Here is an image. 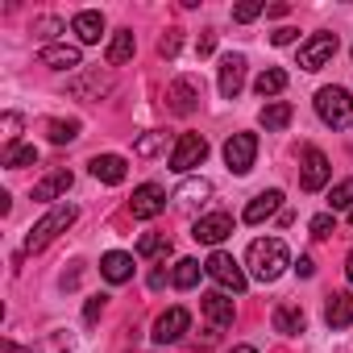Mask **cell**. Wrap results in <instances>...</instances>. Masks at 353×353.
I'll return each instance as SVG.
<instances>
[{"instance_id": "cell-1", "label": "cell", "mask_w": 353, "mask_h": 353, "mask_svg": "<svg viewBox=\"0 0 353 353\" xmlns=\"http://www.w3.org/2000/svg\"><path fill=\"white\" fill-rule=\"evenodd\" d=\"M245 266H250V274L258 279V283H274L287 266H295L291 262V254H287V245L279 241V237H258L254 245H250V254H245Z\"/></svg>"}, {"instance_id": "cell-2", "label": "cell", "mask_w": 353, "mask_h": 353, "mask_svg": "<svg viewBox=\"0 0 353 353\" xmlns=\"http://www.w3.org/2000/svg\"><path fill=\"white\" fill-rule=\"evenodd\" d=\"M75 216H79V208L75 204H59V208H50L34 229H30V237H26V250L30 254H38V250H46L59 233H67L71 225H75Z\"/></svg>"}, {"instance_id": "cell-3", "label": "cell", "mask_w": 353, "mask_h": 353, "mask_svg": "<svg viewBox=\"0 0 353 353\" xmlns=\"http://www.w3.org/2000/svg\"><path fill=\"white\" fill-rule=\"evenodd\" d=\"M316 112H320L324 125L349 129L353 125V92H345V88H320L316 92Z\"/></svg>"}, {"instance_id": "cell-4", "label": "cell", "mask_w": 353, "mask_h": 353, "mask_svg": "<svg viewBox=\"0 0 353 353\" xmlns=\"http://www.w3.org/2000/svg\"><path fill=\"white\" fill-rule=\"evenodd\" d=\"M204 270H208V274L229 291V295H241V291H245V283H250V279H245V270H241V262H237L233 254H225V250H216V254L204 262Z\"/></svg>"}, {"instance_id": "cell-5", "label": "cell", "mask_w": 353, "mask_h": 353, "mask_svg": "<svg viewBox=\"0 0 353 353\" xmlns=\"http://www.w3.org/2000/svg\"><path fill=\"white\" fill-rule=\"evenodd\" d=\"M204 158H208V141H204V133H183L179 141H174V150H170V170L188 174V170H196Z\"/></svg>"}, {"instance_id": "cell-6", "label": "cell", "mask_w": 353, "mask_h": 353, "mask_svg": "<svg viewBox=\"0 0 353 353\" xmlns=\"http://www.w3.org/2000/svg\"><path fill=\"white\" fill-rule=\"evenodd\" d=\"M332 54H336V34H312L299 46V67L303 71H320V67L332 63Z\"/></svg>"}, {"instance_id": "cell-7", "label": "cell", "mask_w": 353, "mask_h": 353, "mask_svg": "<svg viewBox=\"0 0 353 353\" xmlns=\"http://www.w3.org/2000/svg\"><path fill=\"white\" fill-rule=\"evenodd\" d=\"M254 158H258V137L254 133H233L225 141V162H229L233 174H245L254 166Z\"/></svg>"}, {"instance_id": "cell-8", "label": "cell", "mask_w": 353, "mask_h": 353, "mask_svg": "<svg viewBox=\"0 0 353 353\" xmlns=\"http://www.w3.org/2000/svg\"><path fill=\"white\" fill-rule=\"evenodd\" d=\"M200 79H174L170 83V92H166V104H170V112L174 117H192L196 108H200Z\"/></svg>"}, {"instance_id": "cell-9", "label": "cell", "mask_w": 353, "mask_h": 353, "mask_svg": "<svg viewBox=\"0 0 353 353\" xmlns=\"http://www.w3.org/2000/svg\"><path fill=\"white\" fill-rule=\"evenodd\" d=\"M229 233H233V216H229V212H208V216H200V221L192 225V237H196L200 245H221Z\"/></svg>"}, {"instance_id": "cell-10", "label": "cell", "mask_w": 353, "mask_h": 353, "mask_svg": "<svg viewBox=\"0 0 353 353\" xmlns=\"http://www.w3.org/2000/svg\"><path fill=\"white\" fill-rule=\"evenodd\" d=\"M162 208H166V192H162L158 183H141V188L133 192V200H129V212H133L137 221H154Z\"/></svg>"}, {"instance_id": "cell-11", "label": "cell", "mask_w": 353, "mask_h": 353, "mask_svg": "<svg viewBox=\"0 0 353 353\" xmlns=\"http://www.w3.org/2000/svg\"><path fill=\"white\" fill-rule=\"evenodd\" d=\"M188 328H192V312H188V307H166V312L154 320V341H162V345H166V341H179Z\"/></svg>"}, {"instance_id": "cell-12", "label": "cell", "mask_w": 353, "mask_h": 353, "mask_svg": "<svg viewBox=\"0 0 353 353\" xmlns=\"http://www.w3.org/2000/svg\"><path fill=\"white\" fill-rule=\"evenodd\" d=\"M200 312H204V320H208L212 328H229L233 316H237L229 291H208V295H200Z\"/></svg>"}, {"instance_id": "cell-13", "label": "cell", "mask_w": 353, "mask_h": 353, "mask_svg": "<svg viewBox=\"0 0 353 353\" xmlns=\"http://www.w3.org/2000/svg\"><path fill=\"white\" fill-rule=\"evenodd\" d=\"M328 174H332V166H328V158L320 154V150H303V174H299V183H303V192H320L324 183H328Z\"/></svg>"}, {"instance_id": "cell-14", "label": "cell", "mask_w": 353, "mask_h": 353, "mask_svg": "<svg viewBox=\"0 0 353 353\" xmlns=\"http://www.w3.org/2000/svg\"><path fill=\"white\" fill-rule=\"evenodd\" d=\"M279 208H283V192H279V188H270V192H262V196H254V200L245 204L241 221H245V225H262V221H270Z\"/></svg>"}, {"instance_id": "cell-15", "label": "cell", "mask_w": 353, "mask_h": 353, "mask_svg": "<svg viewBox=\"0 0 353 353\" xmlns=\"http://www.w3.org/2000/svg\"><path fill=\"white\" fill-rule=\"evenodd\" d=\"M92 174H96L100 183L117 188V183H125V174H129V162H125L121 154H96V158H92Z\"/></svg>"}, {"instance_id": "cell-16", "label": "cell", "mask_w": 353, "mask_h": 353, "mask_svg": "<svg viewBox=\"0 0 353 353\" xmlns=\"http://www.w3.org/2000/svg\"><path fill=\"white\" fill-rule=\"evenodd\" d=\"M241 88H245V59L241 54H225V63H221V96L233 100Z\"/></svg>"}, {"instance_id": "cell-17", "label": "cell", "mask_w": 353, "mask_h": 353, "mask_svg": "<svg viewBox=\"0 0 353 353\" xmlns=\"http://www.w3.org/2000/svg\"><path fill=\"white\" fill-rule=\"evenodd\" d=\"M71 183H75V174H71L67 166H59V170L46 174L42 183H34V200H59V196L71 192Z\"/></svg>"}, {"instance_id": "cell-18", "label": "cell", "mask_w": 353, "mask_h": 353, "mask_svg": "<svg viewBox=\"0 0 353 353\" xmlns=\"http://www.w3.org/2000/svg\"><path fill=\"white\" fill-rule=\"evenodd\" d=\"M71 30H75V38H79L83 46H96V42L104 38V13H96V9H83V13H75Z\"/></svg>"}, {"instance_id": "cell-19", "label": "cell", "mask_w": 353, "mask_h": 353, "mask_svg": "<svg viewBox=\"0 0 353 353\" xmlns=\"http://www.w3.org/2000/svg\"><path fill=\"white\" fill-rule=\"evenodd\" d=\"M38 63L50 67V71H75V67H79V46H67V42H59V46H42Z\"/></svg>"}, {"instance_id": "cell-20", "label": "cell", "mask_w": 353, "mask_h": 353, "mask_svg": "<svg viewBox=\"0 0 353 353\" xmlns=\"http://www.w3.org/2000/svg\"><path fill=\"white\" fill-rule=\"evenodd\" d=\"M133 50H137L133 30H117L112 42H108V50H104V63H108V67H125V63L133 59Z\"/></svg>"}, {"instance_id": "cell-21", "label": "cell", "mask_w": 353, "mask_h": 353, "mask_svg": "<svg viewBox=\"0 0 353 353\" xmlns=\"http://www.w3.org/2000/svg\"><path fill=\"white\" fill-rule=\"evenodd\" d=\"M100 274H104L108 283H129V279H133V254H121V250L104 254V258H100Z\"/></svg>"}, {"instance_id": "cell-22", "label": "cell", "mask_w": 353, "mask_h": 353, "mask_svg": "<svg viewBox=\"0 0 353 353\" xmlns=\"http://www.w3.org/2000/svg\"><path fill=\"white\" fill-rule=\"evenodd\" d=\"M324 320H328V328H345V324H353V291H336V295H328Z\"/></svg>"}, {"instance_id": "cell-23", "label": "cell", "mask_w": 353, "mask_h": 353, "mask_svg": "<svg viewBox=\"0 0 353 353\" xmlns=\"http://www.w3.org/2000/svg\"><path fill=\"white\" fill-rule=\"evenodd\" d=\"M303 307H295V303H279L274 307V332H283V336H299L303 332Z\"/></svg>"}, {"instance_id": "cell-24", "label": "cell", "mask_w": 353, "mask_h": 353, "mask_svg": "<svg viewBox=\"0 0 353 353\" xmlns=\"http://www.w3.org/2000/svg\"><path fill=\"white\" fill-rule=\"evenodd\" d=\"M291 117H295V112H291V104H287V100H270V104H266V108L258 112V121H262V125H266L270 133L287 129V125H291Z\"/></svg>"}, {"instance_id": "cell-25", "label": "cell", "mask_w": 353, "mask_h": 353, "mask_svg": "<svg viewBox=\"0 0 353 353\" xmlns=\"http://www.w3.org/2000/svg\"><path fill=\"white\" fill-rule=\"evenodd\" d=\"M200 270H204V266H200L196 258H179V262H174V270H170V283L179 287V291H192V287L200 283Z\"/></svg>"}, {"instance_id": "cell-26", "label": "cell", "mask_w": 353, "mask_h": 353, "mask_svg": "<svg viewBox=\"0 0 353 353\" xmlns=\"http://www.w3.org/2000/svg\"><path fill=\"white\" fill-rule=\"evenodd\" d=\"M71 92H75V96H96V100H100L104 92H112V79H108V75H100V71H88L83 79H75V83H71Z\"/></svg>"}, {"instance_id": "cell-27", "label": "cell", "mask_w": 353, "mask_h": 353, "mask_svg": "<svg viewBox=\"0 0 353 353\" xmlns=\"http://www.w3.org/2000/svg\"><path fill=\"white\" fill-rule=\"evenodd\" d=\"M254 88H258V96H279V92L287 88V71H279V67H266V71L254 79Z\"/></svg>"}, {"instance_id": "cell-28", "label": "cell", "mask_w": 353, "mask_h": 353, "mask_svg": "<svg viewBox=\"0 0 353 353\" xmlns=\"http://www.w3.org/2000/svg\"><path fill=\"white\" fill-rule=\"evenodd\" d=\"M212 196V183L208 179H188L179 192H174V200H179V204H200V200H208Z\"/></svg>"}, {"instance_id": "cell-29", "label": "cell", "mask_w": 353, "mask_h": 353, "mask_svg": "<svg viewBox=\"0 0 353 353\" xmlns=\"http://www.w3.org/2000/svg\"><path fill=\"white\" fill-rule=\"evenodd\" d=\"M137 254H141V258H166V254H170V237H166V233H145V237L137 241Z\"/></svg>"}, {"instance_id": "cell-30", "label": "cell", "mask_w": 353, "mask_h": 353, "mask_svg": "<svg viewBox=\"0 0 353 353\" xmlns=\"http://www.w3.org/2000/svg\"><path fill=\"white\" fill-rule=\"evenodd\" d=\"M34 162H38V150H34V145H21V141H17V145H9V150H5V166H9V170L34 166Z\"/></svg>"}, {"instance_id": "cell-31", "label": "cell", "mask_w": 353, "mask_h": 353, "mask_svg": "<svg viewBox=\"0 0 353 353\" xmlns=\"http://www.w3.org/2000/svg\"><path fill=\"white\" fill-rule=\"evenodd\" d=\"M328 208H332V212H345V208L353 212V179H341V183L328 192Z\"/></svg>"}, {"instance_id": "cell-32", "label": "cell", "mask_w": 353, "mask_h": 353, "mask_svg": "<svg viewBox=\"0 0 353 353\" xmlns=\"http://www.w3.org/2000/svg\"><path fill=\"white\" fill-rule=\"evenodd\" d=\"M46 133H50V141H54V145H67V141H75V137H79V121H50V125H46Z\"/></svg>"}, {"instance_id": "cell-33", "label": "cell", "mask_w": 353, "mask_h": 353, "mask_svg": "<svg viewBox=\"0 0 353 353\" xmlns=\"http://www.w3.org/2000/svg\"><path fill=\"white\" fill-rule=\"evenodd\" d=\"M307 229H312V237H320V241H324V237H332V233H336V221H332V212H320V216H312V225H307Z\"/></svg>"}, {"instance_id": "cell-34", "label": "cell", "mask_w": 353, "mask_h": 353, "mask_svg": "<svg viewBox=\"0 0 353 353\" xmlns=\"http://www.w3.org/2000/svg\"><path fill=\"white\" fill-rule=\"evenodd\" d=\"M262 13H266L262 0H245V5H237V9H233V21H241V26H245V21H254V17H262Z\"/></svg>"}, {"instance_id": "cell-35", "label": "cell", "mask_w": 353, "mask_h": 353, "mask_svg": "<svg viewBox=\"0 0 353 353\" xmlns=\"http://www.w3.org/2000/svg\"><path fill=\"white\" fill-rule=\"evenodd\" d=\"M34 34L50 42L54 34H63V21H59V17H42V21H34ZM50 46H54V42H50Z\"/></svg>"}, {"instance_id": "cell-36", "label": "cell", "mask_w": 353, "mask_h": 353, "mask_svg": "<svg viewBox=\"0 0 353 353\" xmlns=\"http://www.w3.org/2000/svg\"><path fill=\"white\" fill-rule=\"evenodd\" d=\"M162 145H166V133H145V137L137 141V154H141V158H150V154H158Z\"/></svg>"}, {"instance_id": "cell-37", "label": "cell", "mask_w": 353, "mask_h": 353, "mask_svg": "<svg viewBox=\"0 0 353 353\" xmlns=\"http://www.w3.org/2000/svg\"><path fill=\"white\" fill-rule=\"evenodd\" d=\"M0 129H5V141H9V145H17V133H21V117H17V112H5V117H0Z\"/></svg>"}, {"instance_id": "cell-38", "label": "cell", "mask_w": 353, "mask_h": 353, "mask_svg": "<svg viewBox=\"0 0 353 353\" xmlns=\"http://www.w3.org/2000/svg\"><path fill=\"white\" fill-rule=\"evenodd\" d=\"M158 54H162V59H174V54H179V30H170V34L158 42Z\"/></svg>"}, {"instance_id": "cell-39", "label": "cell", "mask_w": 353, "mask_h": 353, "mask_svg": "<svg viewBox=\"0 0 353 353\" xmlns=\"http://www.w3.org/2000/svg\"><path fill=\"white\" fill-rule=\"evenodd\" d=\"M295 38H299V30H295V26H283V30H274V34H270V42H274V46H291Z\"/></svg>"}, {"instance_id": "cell-40", "label": "cell", "mask_w": 353, "mask_h": 353, "mask_svg": "<svg viewBox=\"0 0 353 353\" xmlns=\"http://www.w3.org/2000/svg\"><path fill=\"white\" fill-rule=\"evenodd\" d=\"M100 312H104V295L88 299V307H83V320H88V324H96V320H100Z\"/></svg>"}, {"instance_id": "cell-41", "label": "cell", "mask_w": 353, "mask_h": 353, "mask_svg": "<svg viewBox=\"0 0 353 353\" xmlns=\"http://www.w3.org/2000/svg\"><path fill=\"white\" fill-rule=\"evenodd\" d=\"M196 50H200V59H204V54H212V50H216V34H212V30H204V38H200V46H196Z\"/></svg>"}, {"instance_id": "cell-42", "label": "cell", "mask_w": 353, "mask_h": 353, "mask_svg": "<svg viewBox=\"0 0 353 353\" xmlns=\"http://www.w3.org/2000/svg\"><path fill=\"white\" fill-rule=\"evenodd\" d=\"M295 274H299V279H312V274H316V262H312V258H299V262H295Z\"/></svg>"}, {"instance_id": "cell-43", "label": "cell", "mask_w": 353, "mask_h": 353, "mask_svg": "<svg viewBox=\"0 0 353 353\" xmlns=\"http://www.w3.org/2000/svg\"><path fill=\"white\" fill-rule=\"evenodd\" d=\"M345 279H349V287H353V250H349V258H345Z\"/></svg>"}, {"instance_id": "cell-44", "label": "cell", "mask_w": 353, "mask_h": 353, "mask_svg": "<svg viewBox=\"0 0 353 353\" xmlns=\"http://www.w3.org/2000/svg\"><path fill=\"white\" fill-rule=\"evenodd\" d=\"M229 353H258V349H254V345H233Z\"/></svg>"}, {"instance_id": "cell-45", "label": "cell", "mask_w": 353, "mask_h": 353, "mask_svg": "<svg viewBox=\"0 0 353 353\" xmlns=\"http://www.w3.org/2000/svg\"><path fill=\"white\" fill-rule=\"evenodd\" d=\"M349 225H353V212H349Z\"/></svg>"}]
</instances>
